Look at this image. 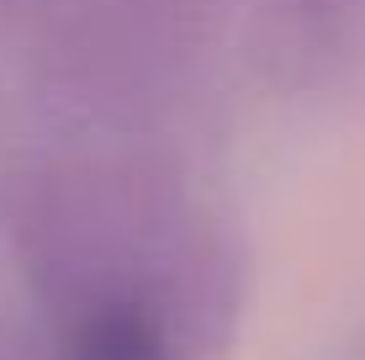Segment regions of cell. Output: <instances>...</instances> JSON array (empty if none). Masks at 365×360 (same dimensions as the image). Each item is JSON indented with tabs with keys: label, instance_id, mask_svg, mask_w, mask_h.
Listing matches in <instances>:
<instances>
[{
	"label": "cell",
	"instance_id": "obj_1",
	"mask_svg": "<svg viewBox=\"0 0 365 360\" xmlns=\"http://www.w3.org/2000/svg\"><path fill=\"white\" fill-rule=\"evenodd\" d=\"M80 360H175L170 344L143 313L122 307V313H101L80 339Z\"/></svg>",
	"mask_w": 365,
	"mask_h": 360
}]
</instances>
